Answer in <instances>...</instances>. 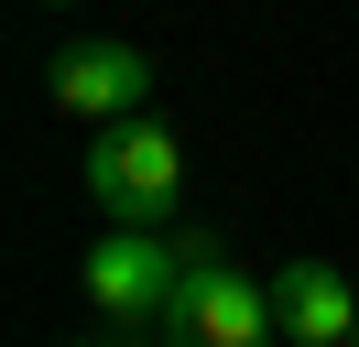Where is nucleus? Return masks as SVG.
<instances>
[{"label":"nucleus","mask_w":359,"mask_h":347,"mask_svg":"<svg viewBox=\"0 0 359 347\" xmlns=\"http://www.w3.org/2000/svg\"><path fill=\"white\" fill-rule=\"evenodd\" d=\"M44 87H55V108H66V120H142V98H153V55H142V43H66V55L44 65Z\"/></svg>","instance_id":"4"},{"label":"nucleus","mask_w":359,"mask_h":347,"mask_svg":"<svg viewBox=\"0 0 359 347\" xmlns=\"http://www.w3.org/2000/svg\"><path fill=\"white\" fill-rule=\"evenodd\" d=\"M283 337V315H272V293L250 271H229L218 239H196V271H185L175 315H163V347H272Z\"/></svg>","instance_id":"3"},{"label":"nucleus","mask_w":359,"mask_h":347,"mask_svg":"<svg viewBox=\"0 0 359 347\" xmlns=\"http://www.w3.org/2000/svg\"><path fill=\"white\" fill-rule=\"evenodd\" d=\"M55 11H66V0H55Z\"/></svg>","instance_id":"7"},{"label":"nucleus","mask_w":359,"mask_h":347,"mask_svg":"<svg viewBox=\"0 0 359 347\" xmlns=\"http://www.w3.org/2000/svg\"><path fill=\"white\" fill-rule=\"evenodd\" d=\"M185 271H196V239H163V228H109L88 250V304L109 325H153L163 337V315H175V293H185Z\"/></svg>","instance_id":"2"},{"label":"nucleus","mask_w":359,"mask_h":347,"mask_svg":"<svg viewBox=\"0 0 359 347\" xmlns=\"http://www.w3.org/2000/svg\"><path fill=\"white\" fill-rule=\"evenodd\" d=\"M272 315H283L294 347H348L359 337V293L327 260H283V271H272Z\"/></svg>","instance_id":"5"},{"label":"nucleus","mask_w":359,"mask_h":347,"mask_svg":"<svg viewBox=\"0 0 359 347\" xmlns=\"http://www.w3.org/2000/svg\"><path fill=\"white\" fill-rule=\"evenodd\" d=\"M76 347H163L153 325H109V337H76Z\"/></svg>","instance_id":"6"},{"label":"nucleus","mask_w":359,"mask_h":347,"mask_svg":"<svg viewBox=\"0 0 359 347\" xmlns=\"http://www.w3.org/2000/svg\"><path fill=\"white\" fill-rule=\"evenodd\" d=\"M88 195H98L109 228H163L175 195H185V141L153 120V108H142V120H109L88 141Z\"/></svg>","instance_id":"1"},{"label":"nucleus","mask_w":359,"mask_h":347,"mask_svg":"<svg viewBox=\"0 0 359 347\" xmlns=\"http://www.w3.org/2000/svg\"><path fill=\"white\" fill-rule=\"evenodd\" d=\"M348 347H359V337H348Z\"/></svg>","instance_id":"8"}]
</instances>
